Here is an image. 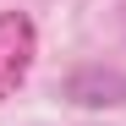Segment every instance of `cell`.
Returning <instances> with one entry per match:
<instances>
[{"instance_id": "cell-1", "label": "cell", "mask_w": 126, "mask_h": 126, "mask_svg": "<svg viewBox=\"0 0 126 126\" xmlns=\"http://www.w3.org/2000/svg\"><path fill=\"white\" fill-rule=\"evenodd\" d=\"M33 55H38L33 16H28V11H0V104L28 82Z\"/></svg>"}, {"instance_id": "cell-2", "label": "cell", "mask_w": 126, "mask_h": 126, "mask_svg": "<svg viewBox=\"0 0 126 126\" xmlns=\"http://www.w3.org/2000/svg\"><path fill=\"white\" fill-rule=\"evenodd\" d=\"M66 93L77 104H121L126 99V77L121 71H77L66 82Z\"/></svg>"}]
</instances>
